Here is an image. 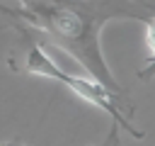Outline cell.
<instances>
[{
	"instance_id": "1",
	"label": "cell",
	"mask_w": 155,
	"mask_h": 146,
	"mask_svg": "<svg viewBox=\"0 0 155 146\" xmlns=\"http://www.w3.org/2000/svg\"><path fill=\"white\" fill-rule=\"evenodd\" d=\"M27 71H29V73H36V75H44V78H53V80L68 85V88H70L73 92H78L82 100L102 107V109L111 117L114 124L124 127V129H126L128 134H133L136 139H143V131H138L136 127H131V122H128V119L121 114V109L114 105V92H111V90H107L104 85H99V83H94V80H90V78H80V75H73V73H65L63 68H58V66L44 54L41 46H34V49L29 51Z\"/></svg>"
},
{
	"instance_id": "2",
	"label": "cell",
	"mask_w": 155,
	"mask_h": 146,
	"mask_svg": "<svg viewBox=\"0 0 155 146\" xmlns=\"http://www.w3.org/2000/svg\"><path fill=\"white\" fill-rule=\"evenodd\" d=\"M145 41H148V51H150V56H148L145 66L138 71V78L150 80V78L155 75V17L148 22V29H145Z\"/></svg>"
},
{
	"instance_id": "3",
	"label": "cell",
	"mask_w": 155,
	"mask_h": 146,
	"mask_svg": "<svg viewBox=\"0 0 155 146\" xmlns=\"http://www.w3.org/2000/svg\"><path fill=\"white\" fill-rule=\"evenodd\" d=\"M0 146H24V144H22L19 139H10V141H2Z\"/></svg>"
}]
</instances>
